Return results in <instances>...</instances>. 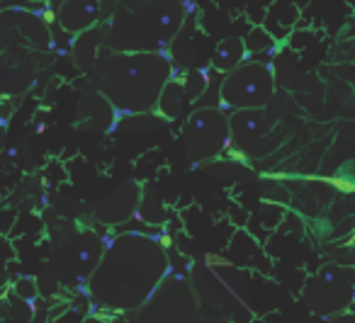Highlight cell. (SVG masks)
I'll return each mask as SVG.
<instances>
[{
  "label": "cell",
  "instance_id": "6da1fadb",
  "mask_svg": "<svg viewBox=\"0 0 355 323\" xmlns=\"http://www.w3.org/2000/svg\"><path fill=\"white\" fill-rule=\"evenodd\" d=\"M166 245L141 234H122L105 245L88 277L90 297L110 311H137L168 272Z\"/></svg>",
  "mask_w": 355,
  "mask_h": 323
},
{
  "label": "cell",
  "instance_id": "7a4b0ae2",
  "mask_svg": "<svg viewBox=\"0 0 355 323\" xmlns=\"http://www.w3.org/2000/svg\"><path fill=\"white\" fill-rule=\"evenodd\" d=\"M175 73L173 61L161 51H107L90 69L93 90L122 117L148 114L156 107L163 85Z\"/></svg>",
  "mask_w": 355,
  "mask_h": 323
},
{
  "label": "cell",
  "instance_id": "3957f363",
  "mask_svg": "<svg viewBox=\"0 0 355 323\" xmlns=\"http://www.w3.org/2000/svg\"><path fill=\"white\" fill-rule=\"evenodd\" d=\"M185 0H139L132 10L119 8L107 30V51H161L173 44L188 20Z\"/></svg>",
  "mask_w": 355,
  "mask_h": 323
},
{
  "label": "cell",
  "instance_id": "277c9868",
  "mask_svg": "<svg viewBox=\"0 0 355 323\" xmlns=\"http://www.w3.org/2000/svg\"><path fill=\"white\" fill-rule=\"evenodd\" d=\"M275 98V71L261 59H246L241 66L224 73L217 90V105L224 112L263 110Z\"/></svg>",
  "mask_w": 355,
  "mask_h": 323
},
{
  "label": "cell",
  "instance_id": "5b68a950",
  "mask_svg": "<svg viewBox=\"0 0 355 323\" xmlns=\"http://www.w3.org/2000/svg\"><path fill=\"white\" fill-rule=\"evenodd\" d=\"M190 163H212L229 151V114L219 107H198L183 127Z\"/></svg>",
  "mask_w": 355,
  "mask_h": 323
},
{
  "label": "cell",
  "instance_id": "8992f818",
  "mask_svg": "<svg viewBox=\"0 0 355 323\" xmlns=\"http://www.w3.org/2000/svg\"><path fill=\"white\" fill-rule=\"evenodd\" d=\"M304 304L319 316H334L353 302V268L329 263L311 277L302 294Z\"/></svg>",
  "mask_w": 355,
  "mask_h": 323
},
{
  "label": "cell",
  "instance_id": "52a82bcc",
  "mask_svg": "<svg viewBox=\"0 0 355 323\" xmlns=\"http://www.w3.org/2000/svg\"><path fill=\"white\" fill-rule=\"evenodd\" d=\"M272 124L268 107L241 110L229 114V148H234L236 158H263L272 151Z\"/></svg>",
  "mask_w": 355,
  "mask_h": 323
},
{
  "label": "cell",
  "instance_id": "ba28073f",
  "mask_svg": "<svg viewBox=\"0 0 355 323\" xmlns=\"http://www.w3.org/2000/svg\"><path fill=\"white\" fill-rule=\"evenodd\" d=\"M144 304L148 306L139 311V323H185L193 308V294L185 282L173 279L153 289V294Z\"/></svg>",
  "mask_w": 355,
  "mask_h": 323
},
{
  "label": "cell",
  "instance_id": "9c48e42d",
  "mask_svg": "<svg viewBox=\"0 0 355 323\" xmlns=\"http://www.w3.org/2000/svg\"><path fill=\"white\" fill-rule=\"evenodd\" d=\"M54 250L56 255L61 253V263L69 270H73L76 274H83V277H90V272L98 265L100 255L105 250V243L95 231L90 229H76L69 231L66 229L61 234L59 241H54Z\"/></svg>",
  "mask_w": 355,
  "mask_h": 323
},
{
  "label": "cell",
  "instance_id": "30bf717a",
  "mask_svg": "<svg viewBox=\"0 0 355 323\" xmlns=\"http://www.w3.org/2000/svg\"><path fill=\"white\" fill-rule=\"evenodd\" d=\"M139 200H141V187H139L137 182H124L112 195H107L105 200H100L98 204L93 207V214L100 224L119 226L137 214Z\"/></svg>",
  "mask_w": 355,
  "mask_h": 323
},
{
  "label": "cell",
  "instance_id": "8fae6325",
  "mask_svg": "<svg viewBox=\"0 0 355 323\" xmlns=\"http://www.w3.org/2000/svg\"><path fill=\"white\" fill-rule=\"evenodd\" d=\"M103 6L105 0H61L56 8V22L61 30L69 35H83L93 30L103 20Z\"/></svg>",
  "mask_w": 355,
  "mask_h": 323
},
{
  "label": "cell",
  "instance_id": "7c38bea8",
  "mask_svg": "<svg viewBox=\"0 0 355 323\" xmlns=\"http://www.w3.org/2000/svg\"><path fill=\"white\" fill-rule=\"evenodd\" d=\"M78 124H83L90 132H107L110 127L117 124V112L110 107V103L90 88V93H85L80 98L78 105Z\"/></svg>",
  "mask_w": 355,
  "mask_h": 323
},
{
  "label": "cell",
  "instance_id": "4fadbf2b",
  "mask_svg": "<svg viewBox=\"0 0 355 323\" xmlns=\"http://www.w3.org/2000/svg\"><path fill=\"white\" fill-rule=\"evenodd\" d=\"M105 44H107V30L100 25H95L93 30L78 35V40L73 44V54H76V64H78V69L83 73H90V69L100 59V54L107 49Z\"/></svg>",
  "mask_w": 355,
  "mask_h": 323
},
{
  "label": "cell",
  "instance_id": "5bb4252c",
  "mask_svg": "<svg viewBox=\"0 0 355 323\" xmlns=\"http://www.w3.org/2000/svg\"><path fill=\"white\" fill-rule=\"evenodd\" d=\"M185 90H183V83H180V76L173 73L171 80L163 85L161 95L156 100V107H153V114H156L161 122H175L180 117L185 107Z\"/></svg>",
  "mask_w": 355,
  "mask_h": 323
},
{
  "label": "cell",
  "instance_id": "9a60e30c",
  "mask_svg": "<svg viewBox=\"0 0 355 323\" xmlns=\"http://www.w3.org/2000/svg\"><path fill=\"white\" fill-rule=\"evenodd\" d=\"M248 59L246 49H243V40L241 37H227L214 46L212 56H209V71L214 73H229L236 66H241Z\"/></svg>",
  "mask_w": 355,
  "mask_h": 323
},
{
  "label": "cell",
  "instance_id": "2e32d148",
  "mask_svg": "<svg viewBox=\"0 0 355 323\" xmlns=\"http://www.w3.org/2000/svg\"><path fill=\"white\" fill-rule=\"evenodd\" d=\"M180 83H183V90H185V100L195 105L209 90L212 78H209V71H200V69L198 71H183Z\"/></svg>",
  "mask_w": 355,
  "mask_h": 323
},
{
  "label": "cell",
  "instance_id": "e0dca14e",
  "mask_svg": "<svg viewBox=\"0 0 355 323\" xmlns=\"http://www.w3.org/2000/svg\"><path fill=\"white\" fill-rule=\"evenodd\" d=\"M243 40V49H246L248 56H258V54H268L270 49H275V37L266 30V27H253Z\"/></svg>",
  "mask_w": 355,
  "mask_h": 323
},
{
  "label": "cell",
  "instance_id": "ac0fdd59",
  "mask_svg": "<svg viewBox=\"0 0 355 323\" xmlns=\"http://www.w3.org/2000/svg\"><path fill=\"white\" fill-rule=\"evenodd\" d=\"M83 323H110L105 316H88V318H83Z\"/></svg>",
  "mask_w": 355,
  "mask_h": 323
},
{
  "label": "cell",
  "instance_id": "d6986e66",
  "mask_svg": "<svg viewBox=\"0 0 355 323\" xmlns=\"http://www.w3.org/2000/svg\"><path fill=\"white\" fill-rule=\"evenodd\" d=\"M0 127H3V117H0Z\"/></svg>",
  "mask_w": 355,
  "mask_h": 323
},
{
  "label": "cell",
  "instance_id": "ffe728a7",
  "mask_svg": "<svg viewBox=\"0 0 355 323\" xmlns=\"http://www.w3.org/2000/svg\"><path fill=\"white\" fill-rule=\"evenodd\" d=\"M37 3H46V0H37Z\"/></svg>",
  "mask_w": 355,
  "mask_h": 323
}]
</instances>
